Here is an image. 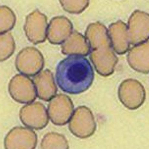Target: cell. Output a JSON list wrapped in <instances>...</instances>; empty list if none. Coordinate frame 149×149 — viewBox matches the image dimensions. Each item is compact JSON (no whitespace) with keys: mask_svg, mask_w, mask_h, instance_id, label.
<instances>
[{"mask_svg":"<svg viewBox=\"0 0 149 149\" xmlns=\"http://www.w3.org/2000/svg\"><path fill=\"white\" fill-rule=\"evenodd\" d=\"M19 115L23 124L36 130L45 128L49 118L46 109L39 102H31L24 106L20 111Z\"/></svg>","mask_w":149,"mask_h":149,"instance_id":"obj_6","label":"cell"},{"mask_svg":"<svg viewBox=\"0 0 149 149\" xmlns=\"http://www.w3.org/2000/svg\"><path fill=\"white\" fill-rule=\"evenodd\" d=\"M69 127L71 132L79 138H88L95 133L96 123L89 109L81 106L74 112L69 121Z\"/></svg>","mask_w":149,"mask_h":149,"instance_id":"obj_2","label":"cell"},{"mask_svg":"<svg viewBox=\"0 0 149 149\" xmlns=\"http://www.w3.org/2000/svg\"><path fill=\"white\" fill-rule=\"evenodd\" d=\"M94 78L93 69L90 63L81 54L70 55L57 66V84L67 93L77 94L84 92L92 84Z\"/></svg>","mask_w":149,"mask_h":149,"instance_id":"obj_1","label":"cell"},{"mask_svg":"<svg viewBox=\"0 0 149 149\" xmlns=\"http://www.w3.org/2000/svg\"><path fill=\"white\" fill-rule=\"evenodd\" d=\"M42 149H64L69 148L67 140L62 134L54 132L48 133L44 136L41 143Z\"/></svg>","mask_w":149,"mask_h":149,"instance_id":"obj_10","label":"cell"},{"mask_svg":"<svg viewBox=\"0 0 149 149\" xmlns=\"http://www.w3.org/2000/svg\"><path fill=\"white\" fill-rule=\"evenodd\" d=\"M119 96L121 102L131 110L136 109L144 102L145 93L144 87L140 83L134 80H127L120 85Z\"/></svg>","mask_w":149,"mask_h":149,"instance_id":"obj_7","label":"cell"},{"mask_svg":"<svg viewBox=\"0 0 149 149\" xmlns=\"http://www.w3.org/2000/svg\"><path fill=\"white\" fill-rule=\"evenodd\" d=\"M37 96L45 101H49L56 95L58 89L53 74L48 70L40 72L34 77Z\"/></svg>","mask_w":149,"mask_h":149,"instance_id":"obj_9","label":"cell"},{"mask_svg":"<svg viewBox=\"0 0 149 149\" xmlns=\"http://www.w3.org/2000/svg\"><path fill=\"white\" fill-rule=\"evenodd\" d=\"M43 57L40 52L33 47H27L20 52L17 57L16 65L17 70L24 75L35 76L43 68Z\"/></svg>","mask_w":149,"mask_h":149,"instance_id":"obj_5","label":"cell"},{"mask_svg":"<svg viewBox=\"0 0 149 149\" xmlns=\"http://www.w3.org/2000/svg\"><path fill=\"white\" fill-rule=\"evenodd\" d=\"M36 133L29 128H13L6 136L4 147L6 149L35 148L37 143Z\"/></svg>","mask_w":149,"mask_h":149,"instance_id":"obj_8","label":"cell"},{"mask_svg":"<svg viewBox=\"0 0 149 149\" xmlns=\"http://www.w3.org/2000/svg\"><path fill=\"white\" fill-rule=\"evenodd\" d=\"M1 37V61H3L9 58L15 50V42L10 34Z\"/></svg>","mask_w":149,"mask_h":149,"instance_id":"obj_11","label":"cell"},{"mask_svg":"<svg viewBox=\"0 0 149 149\" xmlns=\"http://www.w3.org/2000/svg\"><path fill=\"white\" fill-rule=\"evenodd\" d=\"M74 110V105L70 97L61 94L54 96L50 100L47 112L54 124L62 126L69 122Z\"/></svg>","mask_w":149,"mask_h":149,"instance_id":"obj_4","label":"cell"},{"mask_svg":"<svg viewBox=\"0 0 149 149\" xmlns=\"http://www.w3.org/2000/svg\"><path fill=\"white\" fill-rule=\"evenodd\" d=\"M8 91L12 98L21 104L33 102L37 96L33 81L23 74H17L11 79Z\"/></svg>","mask_w":149,"mask_h":149,"instance_id":"obj_3","label":"cell"}]
</instances>
